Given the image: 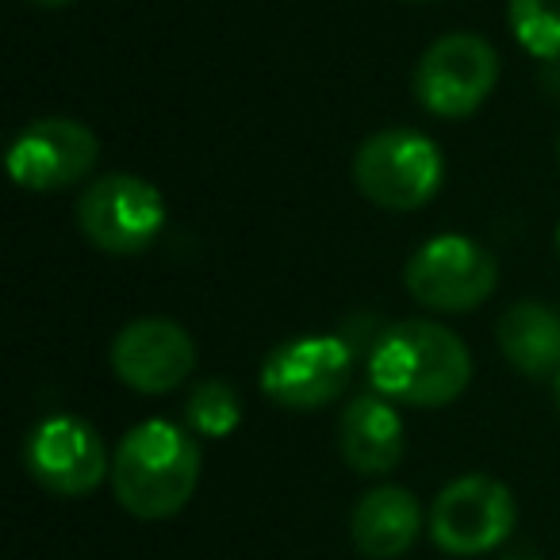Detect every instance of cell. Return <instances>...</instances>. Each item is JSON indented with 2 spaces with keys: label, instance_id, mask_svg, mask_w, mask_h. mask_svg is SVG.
<instances>
[{
  "label": "cell",
  "instance_id": "cell-8",
  "mask_svg": "<svg viewBox=\"0 0 560 560\" xmlns=\"http://www.w3.org/2000/svg\"><path fill=\"white\" fill-rule=\"evenodd\" d=\"M518 503L495 476H457L430 506V537L450 557H483L514 534Z\"/></svg>",
  "mask_w": 560,
  "mask_h": 560
},
{
  "label": "cell",
  "instance_id": "cell-20",
  "mask_svg": "<svg viewBox=\"0 0 560 560\" xmlns=\"http://www.w3.org/2000/svg\"><path fill=\"white\" fill-rule=\"evenodd\" d=\"M557 162H560V139H557Z\"/></svg>",
  "mask_w": 560,
  "mask_h": 560
},
{
  "label": "cell",
  "instance_id": "cell-14",
  "mask_svg": "<svg viewBox=\"0 0 560 560\" xmlns=\"http://www.w3.org/2000/svg\"><path fill=\"white\" fill-rule=\"evenodd\" d=\"M499 353L526 381L560 376V312L541 300H518L495 323Z\"/></svg>",
  "mask_w": 560,
  "mask_h": 560
},
{
  "label": "cell",
  "instance_id": "cell-2",
  "mask_svg": "<svg viewBox=\"0 0 560 560\" xmlns=\"http://www.w3.org/2000/svg\"><path fill=\"white\" fill-rule=\"evenodd\" d=\"M112 495L131 518L162 522L188 506L200 483V445L192 430L170 419H147L112 453Z\"/></svg>",
  "mask_w": 560,
  "mask_h": 560
},
{
  "label": "cell",
  "instance_id": "cell-15",
  "mask_svg": "<svg viewBox=\"0 0 560 560\" xmlns=\"http://www.w3.org/2000/svg\"><path fill=\"white\" fill-rule=\"evenodd\" d=\"M511 35L537 62H560V0H511Z\"/></svg>",
  "mask_w": 560,
  "mask_h": 560
},
{
  "label": "cell",
  "instance_id": "cell-12",
  "mask_svg": "<svg viewBox=\"0 0 560 560\" xmlns=\"http://www.w3.org/2000/svg\"><path fill=\"white\" fill-rule=\"evenodd\" d=\"M407 434L396 404L376 392L353 396L338 419V453L361 476H388L404 460Z\"/></svg>",
  "mask_w": 560,
  "mask_h": 560
},
{
  "label": "cell",
  "instance_id": "cell-4",
  "mask_svg": "<svg viewBox=\"0 0 560 560\" xmlns=\"http://www.w3.org/2000/svg\"><path fill=\"white\" fill-rule=\"evenodd\" d=\"M499 284V261L488 246L468 234H434L404 269V289L427 312L465 315L488 304Z\"/></svg>",
  "mask_w": 560,
  "mask_h": 560
},
{
  "label": "cell",
  "instance_id": "cell-9",
  "mask_svg": "<svg viewBox=\"0 0 560 560\" xmlns=\"http://www.w3.org/2000/svg\"><path fill=\"white\" fill-rule=\"evenodd\" d=\"M24 465L39 488L62 499L89 495L101 488L104 476H112L101 434L78 415H50L35 422L24 442Z\"/></svg>",
  "mask_w": 560,
  "mask_h": 560
},
{
  "label": "cell",
  "instance_id": "cell-7",
  "mask_svg": "<svg viewBox=\"0 0 560 560\" xmlns=\"http://www.w3.org/2000/svg\"><path fill=\"white\" fill-rule=\"evenodd\" d=\"M78 226L89 246L112 257L147 254L165 226V200L139 173H108L81 192Z\"/></svg>",
  "mask_w": 560,
  "mask_h": 560
},
{
  "label": "cell",
  "instance_id": "cell-5",
  "mask_svg": "<svg viewBox=\"0 0 560 560\" xmlns=\"http://www.w3.org/2000/svg\"><path fill=\"white\" fill-rule=\"evenodd\" d=\"M499 85V55L483 35L450 32L422 50L415 66V101L434 119H468Z\"/></svg>",
  "mask_w": 560,
  "mask_h": 560
},
{
  "label": "cell",
  "instance_id": "cell-3",
  "mask_svg": "<svg viewBox=\"0 0 560 560\" xmlns=\"http://www.w3.org/2000/svg\"><path fill=\"white\" fill-rule=\"evenodd\" d=\"M445 180V158L438 142L411 127H388L369 135L353 154V185L381 211H419Z\"/></svg>",
  "mask_w": 560,
  "mask_h": 560
},
{
  "label": "cell",
  "instance_id": "cell-1",
  "mask_svg": "<svg viewBox=\"0 0 560 560\" xmlns=\"http://www.w3.org/2000/svg\"><path fill=\"white\" fill-rule=\"evenodd\" d=\"M472 381V353L450 327L404 319L384 327L369 350V388L399 407H450Z\"/></svg>",
  "mask_w": 560,
  "mask_h": 560
},
{
  "label": "cell",
  "instance_id": "cell-6",
  "mask_svg": "<svg viewBox=\"0 0 560 560\" xmlns=\"http://www.w3.org/2000/svg\"><path fill=\"white\" fill-rule=\"evenodd\" d=\"M353 365L358 353L342 335H300L265 353L257 384L284 411H319L346 392Z\"/></svg>",
  "mask_w": 560,
  "mask_h": 560
},
{
  "label": "cell",
  "instance_id": "cell-19",
  "mask_svg": "<svg viewBox=\"0 0 560 560\" xmlns=\"http://www.w3.org/2000/svg\"><path fill=\"white\" fill-rule=\"evenodd\" d=\"M557 404H560V376H557Z\"/></svg>",
  "mask_w": 560,
  "mask_h": 560
},
{
  "label": "cell",
  "instance_id": "cell-13",
  "mask_svg": "<svg viewBox=\"0 0 560 560\" xmlns=\"http://www.w3.org/2000/svg\"><path fill=\"white\" fill-rule=\"evenodd\" d=\"M422 503L407 488L381 483L365 491L353 506L350 537L365 560H396L419 541Z\"/></svg>",
  "mask_w": 560,
  "mask_h": 560
},
{
  "label": "cell",
  "instance_id": "cell-18",
  "mask_svg": "<svg viewBox=\"0 0 560 560\" xmlns=\"http://www.w3.org/2000/svg\"><path fill=\"white\" fill-rule=\"evenodd\" d=\"M557 257H560V226H557Z\"/></svg>",
  "mask_w": 560,
  "mask_h": 560
},
{
  "label": "cell",
  "instance_id": "cell-16",
  "mask_svg": "<svg viewBox=\"0 0 560 560\" xmlns=\"http://www.w3.org/2000/svg\"><path fill=\"white\" fill-rule=\"evenodd\" d=\"M242 422V396L226 381H203L185 399V427L200 438H226Z\"/></svg>",
  "mask_w": 560,
  "mask_h": 560
},
{
  "label": "cell",
  "instance_id": "cell-17",
  "mask_svg": "<svg viewBox=\"0 0 560 560\" xmlns=\"http://www.w3.org/2000/svg\"><path fill=\"white\" fill-rule=\"evenodd\" d=\"M32 4H39V9H66L73 0H32Z\"/></svg>",
  "mask_w": 560,
  "mask_h": 560
},
{
  "label": "cell",
  "instance_id": "cell-11",
  "mask_svg": "<svg viewBox=\"0 0 560 560\" xmlns=\"http://www.w3.org/2000/svg\"><path fill=\"white\" fill-rule=\"evenodd\" d=\"M112 373L139 396H170L192 376L196 346L173 319H135L112 338Z\"/></svg>",
  "mask_w": 560,
  "mask_h": 560
},
{
  "label": "cell",
  "instance_id": "cell-10",
  "mask_svg": "<svg viewBox=\"0 0 560 560\" xmlns=\"http://www.w3.org/2000/svg\"><path fill=\"white\" fill-rule=\"evenodd\" d=\"M101 139L93 127L66 116L27 124L9 147V177L27 192H62L93 173Z\"/></svg>",
  "mask_w": 560,
  "mask_h": 560
}]
</instances>
